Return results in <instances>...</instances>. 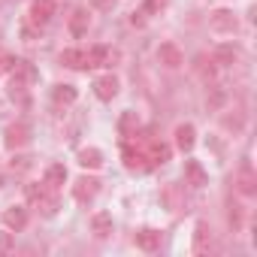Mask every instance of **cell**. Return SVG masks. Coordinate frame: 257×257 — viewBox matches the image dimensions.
Here are the masks:
<instances>
[{
  "label": "cell",
  "mask_w": 257,
  "mask_h": 257,
  "mask_svg": "<svg viewBox=\"0 0 257 257\" xmlns=\"http://www.w3.org/2000/svg\"><path fill=\"white\" fill-rule=\"evenodd\" d=\"M55 10H58V4H55V0H31L28 19H31V25L43 28V25H49V22L55 19Z\"/></svg>",
  "instance_id": "cell-1"
},
{
  "label": "cell",
  "mask_w": 257,
  "mask_h": 257,
  "mask_svg": "<svg viewBox=\"0 0 257 257\" xmlns=\"http://www.w3.org/2000/svg\"><path fill=\"white\" fill-rule=\"evenodd\" d=\"M97 194H100V182H97V179H91V176L76 179V185H73V197H76V203H79V206L94 203V197H97Z\"/></svg>",
  "instance_id": "cell-2"
},
{
  "label": "cell",
  "mask_w": 257,
  "mask_h": 257,
  "mask_svg": "<svg viewBox=\"0 0 257 257\" xmlns=\"http://www.w3.org/2000/svg\"><path fill=\"white\" fill-rule=\"evenodd\" d=\"M118 88H121V82H118V76H112V73H103V76L94 79V94H97V100H103V103L115 100V97H118Z\"/></svg>",
  "instance_id": "cell-3"
},
{
  "label": "cell",
  "mask_w": 257,
  "mask_h": 257,
  "mask_svg": "<svg viewBox=\"0 0 257 257\" xmlns=\"http://www.w3.org/2000/svg\"><path fill=\"white\" fill-rule=\"evenodd\" d=\"M209 28H212V34H236L239 22H236V16L230 10H215L209 16Z\"/></svg>",
  "instance_id": "cell-4"
},
{
  "label": "cell",
  "mask_w": 257,
  "mask_h": 257,
  "mask_svg": "<svg viewBox=\"0 0 257 257\" xmlns=\"http://www.w3.org/2000/svg\"><path fill=\"white\" fill-rule=\"evenodd\" d=\"M191 251H194V254H212V251H215V239H212V230H209V224H206V221H197Z\"/></svg>",
  "instance_id": "cell-5"
},
{
  "label": "cell",
  "mask_w": 257,
  "mask_h": 257,
  "mask_svg": "<svg viewBox=\"0 0 257 257\" xmlns=\"http://www.w3.org/2000/svg\"><path fill=\"white\" fill-rule=\"evenodd\" d=\"M28 143H31V124L16 121V124H10V127H7V146H10L13 152L25 149Z\"/></svg>",
  "instance_id": "cell-6"
},
{
  "label": "cell",
  "mask_w": 257,
  "mask_h": 257,
  "mask_svg": "<svg viewBox=\"0 0 257 257\" xmlns=\"http://www.w3.org/2000/svg\"><path fill=\"white\" fill-rule=\"evenodd\" d=\"M158 61H161L167 70H179V67L185 64V55H182V49H179L176 43H161V46H158Z\"/></svg>",
  "instance_id": "cell-7"
},
{
  "label": "cell",
  "mask_w": 257,
  "mask_h": 257,
  "mask_svg": "<svg viewBox=\"0 0 257 257\" xmlns=\"http://www.w3.org/2000/svg\"><path fill=\"white\" fill-rule=\"evenodd\" d=\"M115 61H118V52L109 49V46H94V49H88V70H91V67H112Z\"/></svg>",
  "instance_id": "cell-8"
},
{
  "label": "cell",
  "mask_w": 257,
  "mask_h": 257,
  "mask_svg": "<svg viewBox=\"0 0 257 257\" xmlns=\"http://www.w3.org/2000/svg\"><path fill=\"white\" fill-rule=\"evenodd\" d=\"M236 188H239V194H245V197H254V194H257V176H254V170H251L248 161H245V164L239 167V173H236Z\"/></svg>",
  "instance_id": "cell-9"
},
{
  "label": "cell",
  "mask_w": 257,
  "mask_h": 257,
  "mask_svg": "<svg viewBox=\"0 0 257 257\" xmlns=\"http://www.w3.org/2000/svg\"><path fill=\"white\" fill-rule=\"evenodd\" d=\"M4 224H7V230H13V233L25 230V224H28V209H25V206H10V209H4Z\"/></svg>",
  "instance_id": "cell-10"
},
{
  "label": "cell",
  "mask_w": 257,
  "mask_h": 257,
  "mask_svg": "<svg viewBox=\"0 0 257 257\" xmlns=\"http://www.w3.org/2000/svg\"><path fill=\"white\" fill-rule=\"evenodd\" d=\"M194 143H197L194 124H179V127H176V149H179V152H191Z\"/></svg>",
  "instance_id": "cell-11"
},
{
  "label": "cell",
  "mask_w": 257,
  "mask_h": 257,
  "mask_svg": "<svg viewBox=\"0 0 257 257\" xmlns=\"http://www.w3.org/2000/svg\"><path fill=\"white\" fill-rule=\"evenodd\" d=\"M64 182H67V167H64V164H49L43 185H46L49 191H61V185H64Z\"/></svg>",
  "instance_id": "cell-12"
},
{
  "label": "cell",
  "mask_w": 257,
  "mask_h": 257,
  "mask_svg": "<svg viewBox=\"0 0 257 257\" xmlns=\"http://www.w3.org/2000/svg\"><path fill=\"white\" fill-rule=\"evenodd\" d=\"M124 167L131 170V173H143V170H149L146 152H143V149H124Z\"/></svg>",
  "instance_id": "cell-13"
},
{
  "label": "cell",
  "mask_w": 257,
  "mask_h": 257,
  "mask_svg": "<svg viewBox=\"0 0 257 257\" xmlns=\"http://www.w3.org/2000/svg\"><path fill=\"white\" fill-rule=\"evenodd\" d=\"M61 64L70 67V70H88V52H82V49H64Z\"/></svg>",
  "instance_id": "cell-14"
},
{
  "label": "cell",
  "mask_w": 257,
  "mask_h": 257,
  "mask_svg": "<svg viewBox=\"0 0 257 257\" xmlns=\"http://www.w3.org/2000/svg\"><path fill=\"white\" fill-rule=\"evenodd\" d=\"M185 182H188L191 188H203V185L209 182V176H206V170L200 167V161H188V164H185Z\"/></svg>",
  "instance_id": "cell-15"
},
{
  "label": "cell",
  "mask_w": 257,
  "mask_h": 257,
  "mask_svg": "<svg viewBox=\"0 0 257 257\" xmlns=\"http://www.w3.org/2000/svg\"><path fill=\"white\" fill-rule=\"evenodd\" d=\"M137 248H143V251H158V248H161V230H155V227L140 230V233H137Z\"/></svg>",
  "instance_id": "cell-16"
},
{
  "label": "cell",
  "mask_w": 257,
  "mask_h": 257,
  "mask_svg": "<svg viewBox=\"0 0 257 257\" xmlns=\"http://www.w3.org/2000/svg\"><path fill=\"white\" fill-rule=\"evenodd\" d=\"M88 28H91V16H88V10H76V13L70 16V34H73V37H85Z\"/></svg>",
  "instance_id": "cell-17"
},
{
  "label": "cell",
  "mask_w": 257,
  "mask_h": 257,
  "mask_svg": "<svg viewBox=\"0 0 257 257\" xmlns=\"http://www.w3.org/2000/svg\"><path fill=\"white\" fill-rule=\"evenodd\" d=\"M91 233H94L97 239H106V236L112 233V218H109L106 212H94V215H91Z\"/></svg>",
  "instance_id": "cell-18"
},
{
  "label": "cell",
  "mask_w": 257,
  "mask_h": 257,
  "mask_svg": "<svg viewBox=\"0 0 257 257\" xmlns=\"http://www.w3.org/2000/svg\"><path fill=\"white\" fill-rule=\"evenodd\" d=\"M137 131H140V118H137V112H121V118H118V134L121 137H137Z\"/></svg>",
  "instance_id": "cell-19"
},
{
  "label": "cell",
  "mask_w": 257,
  "mask_h": 257,
  "mask_svg": "<svg viewBox=\"0 0 257 257\" xmlns=\"http://www.w3.org/2000/svg\"><path fill=\"white\" fill-rule=\"evenodd\" d=\"M212 58H215V64H236V61H239V49H236L233 43H221V46L212 52Z\"/></svg>",
  "instance_id": "cell-20"
},
{
  "label": "cell",
  "mask_w": 257,
  "mask_h": 257,
  "mask_svg": "<svg viewBox=\"0 0 257 257\" xmlns=\"http://www.w3.org/2000/svg\"><path fill=\"white\" fill-rule=\"evenodd\" d=\"M76 97H79V91H76L73 85H55V91H52V100H55L58 106H73Z\"/></svg>",
  "instance_id": "cell-21"
},
{
  "label": "cell",
  "mask_w": 257,
  "mask_h": 257,
  "mask_svg": "<svg viewBox=\"0 0 257 257\" xmlns=\"http://www.w3.org/2000/svg\"><path fill=\"white\" fill-rule=\"evenodd\" d=\"M79 167H85V170H100V167H103V152H100V149H82V152H79Z\"/></svg>",
  "instance_id": "cell-22"
},
{
  "label": "cell",
  "mask_w": 257,
  "mask_h": 257,
  "mask_svg": "<svg viewBox=\"0 0 257 257\" xmlns=\"http://www.w3.org/2000/svg\"><path fill=\"white\" fill-rule=\"evenodd\" d=\"M37 209L46 215V218H52L55 212H58V191H46L43 197H40V203H37Z\"/></svg>",
  "instance_id": "cell-23"
},
{
  "label": "cell",
  "mask_w": 257,
  "mask_h": 257,
  "mask_svg": "<svg viewBox=\"0 0 257 257\" xmlns=\"http://www.w3.org/2000/svg\"><path fill=\"white\" fill-rule=\"evenodd\" d=\"M197 73H200L206 82H209V79H215V73H218V64H215V58H209V61H206V58H200V61H197Z\"/></svg>",
  "instance_id": "cell-24"
},
{
  "label": "cell",
  "mask_w": 257,
  "mask_h": 257,
  "mask_svg": "<svg viewBox=\"0 0 257 257\" xmlns=\"http://www.w3.org/2000/svg\"><path fill=\"white\" fill-rule=\"evenodd\" d=\"M46 191H49V188H46V185H40V182H31V185H25V197H28V203H34V206L40 203V197H43Z\"/></svg>",
  "instance_id": "cell-25"
},
{
  "label": "cell",
  "mask_w": 257,
  "mask_h": 257,
  "mask_svg": "<svg viewBox=\"0 0 257 257\" xmlns=\"http://www.w3.org/2000/svg\"><path fill=\"white\" fill-rule=\"evenodd\" d=\"M13 67H16V55L7 52V49H0V76H4V73H13Z\"/></svg>",
  "instance_id": "cell-26"
},
{
  "label": "cell",
  "mask_w": 257,
  "mask_h": 257,
  "mask_svg": "<svg viewBox=\"0 0 257 257\" xmlns=\"http://www.w3.org/2000/svg\"><path fill=\"white\" fill-rule=\"evenodd\" d=\"M31 164H34L31 155H16V158H13V173H28Z\"/></svg>",
  "instance_id": "cell-27"
},
{
  "label": "cell",
  "mask_w": 257,
  "mask_h": 257,
  "mask_svg": "<svg viewBox=\"0 0 257 257\" xmlns=\"http://www.w3.org/2000/svg\"><path fill=\"white\" fill-rule=\"evenodd\" d=\"M164 7H167V0H146V4H143V10H146L149 16H152V13H161Z\"/></svg>",
  "instance_id": "cell-28"
},
{
  "label": "cell",
  "mask_w": 257,
  "mask_h": 257,
  "mask_svg": "<svg viewBox=\"0 0 257 257\" xmlns=\"http://www.w3.org/2000/svg\"><path fill=\"white\" fill-rule=\"evenodd\" d=\"M224 127H227V131H242V115H224Z\"/></svg>",
  "instance_id": "cell-29"
},
{
  "label": "cell",
  "mask_w": 257,
  "mask_h": 257,
  "mask_svg": "<svg viewBox=\"0 0 257 257\" xmlns=\"http://www.w3.org/2000/svg\"><path fill=\"white\" fill-rule=\"evenodd\" d=\"M13 248V236L10 233H0V251H10Z\"/></svg>",
  "instance_id": "cell-30"
},
{
  "label": "cell",
  "mask_w": 257,
  "mask_h": 257,
  "mask_svg": "<svg viewBox=\"0 0 257 257\" xmlns=\"http://www.w3.org/2000/svg\"><path fill=\"white\" fill-rule=\"evenodd\" d=\"M112 4H115V0H91L94 10H112Z\"/></svg>",
  "instance_id": "cell-31"
},
{
  "label": "cell",
  "mask_w": 257,
  "mask_h": 257,
  "mask_svg": "<svg viewBox=\"0 0 257 257\" xmlns=\"http://www.w3.org/2000/svg\"><path fill=\"white\" fill-rule=\"evenodd\" d=\"M0 185H4V179H0Z\"/></svg>",
  "instance_id": "cell-32"
},
{
  "label": "cell",
  "mask_w": 257,
  "mask_h": 257,
  "mask_svg": "<svg viewBox=\"0 0 257 257\" xmlns=\"http://www.w3.org/2000/svg\"><path fill=\"white\" fill-rule=\"evenodd\" d=\"M0 4H4V0H0Z\"/></svg>",
  "instance_id": "cell-33"
}]
</instances>
